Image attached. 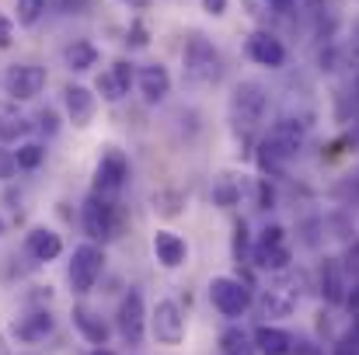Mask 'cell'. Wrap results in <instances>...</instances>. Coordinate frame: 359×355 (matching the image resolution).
I'll return each mask as SVG.
<instances>
[{"instance_id":"12","label":"cell","mask_w":359,"mask_h":355,"mask_svg":"<svg viewBox=\"0 0 359 355\" xmlns=\"http://www.w3.org/2000/svg\"><path fill=\"white\" fill-rule=\"evenodd\" d=\"M63 105H67V118H70L77 129L91 125V118L98 112V98H95V91L84 88V84H70V88L63 91Z\"/></svg>"},{"instance_id":"23","label":"cell","mask_w":359,"mask_h":355,"mask_svg":"<svg viewBox=\"0 0 359 355\" xmlns=\"http://www.w3.org/2000/svg\"><path fill=\"white\" fill-rule=\"evenodd\" d=\"M293 307H297V300H293L286 289H279V286L262 296V314H265V317H290Z\"/></svg>"},{"instance_id":"1","label":"cell","mask_w":359,"mask_h":355,"mask_svg":"<svg viewBox=\"0 0 359 355\" xmlns=\"http://www.w3.org/2000/svg\"><path fill=\"white\" fill-rule=\"evenodd\" d=\"M304 139H307V125H304V122H297V118H279V122H272L269 132H265V139L258 143V167H262L265 174H279V171L300 153Z\"/></svg>"},{"instance_id":"43","label":"cell","mask_w":359,"mask_h":355,"mask_svg":"<svg viewBox=\"0 0 359 355\" xmlns=\"http://www.w3.org/2000/svg\"><path fill=\"white\" fill-rule=\"evenodd\" d=\"M0 234H4V220H0Z\"/></svg>"},{"instance_id":"4","label":"cell","mask_w":359,"mask_h":355,"mask_svg":"<svg viewBox=\"0 0 359 355\" xmlns=\"http://www.w3.org/2000/svg\"><path fill=\"white\" fill-rule=\"evenodd\" d=\"M102 268H105V251L98 247V244H81V247H74V258H70V289L77 293V296H84V293H91L95 289V282L102 279Z\"/></svg>"},{"instance_id":"7","label":"cell","mask_w":359,"mask_h":355,"mask_svg":"<svg viewBox=\"0 0 359 355\" xmlns=\"http://www.w3.org/2000/svg\"><path fill=\"white\" fill-rule=\"evenodd\" d=\"M116 328H119L122 342L129 349H136L147 335V307H143V296L140 289H129L119 303V314H116Z\"/></svg>"},{"instance_id":"44","label":"cell","mask_w":359,"mask_h":355,"mask_svg":"<svg viewBox=\"0 0 359 355\" xmlns=\"http://www.w3.org/2000/svg\"><path fill=\"white\" fill-rule=\"evenodd\" d=\"M269 4H272V0H269Z\"/></svg>"},{"instance_id":"35","label":"cell","mask_w":359,"mask_h":355,"mask_svg":"<svg viewBox=\"0 0 359 355\" xmlns=\"http://www.w3.org/2000/svg\"><path fill=\"white\" fill-rule=\"evenodd\" d=\"M227 4H231V0H203V11H206L210 18H220V14H227Z\"/></svg>"},{"instance_id":"13","label":"cell","mask_w":359,"mask_h":355,"mask_svg":"<svg viewBox=\"0 0 359 355\" xmlns=\"http://www.w3.org/2000/svg\"><path fill=\"white\" fill-rule=\"evenodd\" d=\"M248 56H251L258 67L279 70V67L286 63V46H283L276 35H269V32H255V35L248 39Z\"/></svg>"},{"instance_id":"20","label":"cell","mask_w":359,"mask_h":355,"mask_svg":"<svg viewBox=\"0 0 359 355\" xmlns=\"http://www.w3.org/2000/svg\"><path fill=\"white\" fill-rule=\"evenodd\" d=\"M321 293H325V300H332V303H342V300H346V279H342L339 261H332V258L321 265Z\"/></svg>"},{"instance_id":"3","label":"cell","mask_w":359,"mask_h":355,"mask_svg":"<svg viewBox=\"0 0 359 355\" xmlns=\"http://www.w3.org/2000/svg\"><path fill=\"white\" fill-rule=\"evenodd\" d=\"M81 223H84V234L91 240H112L119 234V206L112 202V195L91 192L84 209H81Z\"/></svg>"},{"instance_id":"19","label":"cell","mask_w":359,"mask_h":355,"mask_svg":"<svg viewBox=\"0 0 359 355\" xmlns=\"http://www.w3.org/2000/svg\"><path fill=\"white\" fill-rule=\"evenodd\" d=\"M67 67L74 70V74H88V70H95L98 67V46L95 42H74V46H67Z\"/></svg>"},{"instance_id":"24","label":"cell","mask_w":359,"mask_h":355,"mask_svg":"<svg viewBox=\"0 0 359 355\" xmlns=\"http://www.w3.org/2000/svg\"><path fill=\"white\" fill-rule=\"evenodd\" d=\"M220 352L224 355H255V342L251 335H244L241 328H227L220 338Z\"/></svg>"},{"instance_id":"37","label":"cell","mask_w":359,"mask_h":355,"mask_svg":"<svg viewBox=\"0 0 359 355\" xmlns=\"http://www.w3.org/2000/svg\"><path fill=\"white\" fill-rule=\"evenodd\" d=\"M39 125H42V132H56V112L46 109V112L39 116Z\"/></svg>"},{"instance_id":"17","label":"cell","mask_w":359,"mask_h":355,"mask_svg":"<svg viewBox=\"0 0 359 355\" xmlns=\"http://www.w3.org/2000/svg\"><path fill=\"white\" fill-rule=\"evenodd\" d=\"M70 317H74V328H77V331H81V335H84L91 345H98V349H102V345L109 342L112 328H109V324H105V321H102L95 310H88V307H74V314H70Z\"/></svg>"},{"instance_id":"10","label":"cell","mask_w":359,"mask_h":355,"mask_svg":"<svg viewBox=\"0 0 359 355\" xmlns=\"http://www.w3.org/2000/svg\"><path fill=\"white\" fill-rule=\"evenodd\" d=\"M126 178H129V160H126V153H122V150H109V153L98 160V167H95V192H98V195H116L122 185H126Z\"/></svg>"},{"instance_id":"27","label":"cell","mask_w":359,"mask_h":355,"mask_svg":"<svg viewBox=\"0 0 359 355\" xmlns=\"http://www.w3.org/2000/svg\"><path fill=\"white\" fill-rule=\"evenodd\" d=\"M46 0H18V25L21 28H32L42 14H46Z\"/></svg>"},{"instance_id":"6","label":"cell","mask_w":359,"mask_h":355,"mask_svg":"<svg viewBox=\"0 0 359 355\" xmlns=\"http://www.w3.org/2000/svg\"><path fill=\"white\" fill-rule=\"evenodd\" d=\"M210 300H213V307H217L224 317H241V314L251 307V289H248V282H241V279L217 275V279L210 282Z\"/></svg>"},{"instance_id":"2","label":"cell","mask_w":359,"mask_h":355,"mask_svg":"<svg viewBox=\"0 0 359 355\" xmlns=\"http://www.w3.org/2000/svg\"><path fill=\"white\" fill-rule=\"evenodd\" d=\"M182 63H185V81L196 84V88H213L224 77V60L213 49V42H206L203 35H192L185 42Z\"/></svg>"},{"instance_id":"34","label":"cell","mask_w":359,"mask_h":355,"mask_svg":"<svg viewBox=\"0 0 359 355\" xmlns=\"http://www.w3.org/2000/svg\"><path fill=\"white\" fill-rule=\"evenodd\" d=\"M244 247H248V227H244V220H241L238 230H234V254H238V261H241V254H244Z\"/></svg>"},{"instance_id":"11","label":"cell","mask_w":359,"mask_h":355,"mask_svg":"<svg viewBox=\"0 0 359 355\" xmlns=\"http://www.w3.org/2000/svg\"><path fill=\"white\" fill-rule=\"evenodd\" d=\"M133 81H136V70H133V63L129 60H116L102 77H98V95L105 98V102H122L126 95H129V88H133Z\"/></svg>"},{"instance_id":"36","label":"cell","mask_w":359,"mask_h":355,"mask_svg":"<svg viewBox=\"0 0 359 355\" xmlns=\"http://www.w3.org/2000/svg\"><path fill=\"white\" fill-rule=\"evenodd\" d=\"M290 355H321V349L311 345V342H293V352Z\"/></svg>"},{"instance_id":"32","label":"cell","mask_w":359,"mask_h":355,"mask_svg":"<svg viewBox=\"0 0 359 355\" xmlns=\"http://www.w3.org/2000/svg\"><path fill=\"white\" fill-rule=\"evenodd\" d=\"M14 171H18V164H14V153L0 150V181H11V178H14Z\"/></svg>"},{"instance_id":"9","label":"cell","mask_w":359,"mask_h":355,"mask_svg":"<svg viewBox=\"0 0 359 355\" xmlns=\"http://www.w3.org/2000/svg\"><path fill=\"white\" fill-rule=\"evenodd\" d=\"M4 84H7V95L14 102H32L46 88V70L42 67H32V63H18V67L7 70Z\"/></svg>"},{"instance_id":"5","label":"cell","mask_w":359,"mask_h":355,"mask_svg":"<svg viewBox=\"0 0 359 355\" xmlns=\"http://www.w3.org/2000/svg\"><path fill=\"white\" fill-rule=\"evenodd\" d=\"M231 112H234V122L244 125V129H255L265 112H269V95H265V88L262 84H255V81H241L238 88H234V95H231Z\"/></svg>"},{"instance_id":"29","label":"cell","mask_w":359,"mask_h":355,"mask_svg":"<svg viewBox=\"0 0 359 355\" xmlns=\"http://www.w3.org/2000/svg\"><path fill=\"white\" fill-rule=\"evenodd\" d=\"M126 42H129L133 49H143V46L150 42V39H147V25H143V21H133V28H129Z\"/></svg>"},{"instance_id":"31","label":"cell","mask_w":359,"mask_h":355,"mask_svg":"<svg viewBox=\"0 0 359 355\" xmlns=\"http://www.w3.org/2000/svg\"><path fill=\"white\" fill-rule=\"evenodd\" d=\"M283 234H286V230L272 223V227H265V230H262V237H258V244H262V247H272V244H286V240H283Z\"/></svg>"},{"instance_id":"15","label":"cell","mask_w":359,"mask_h":355,"mask_svg":"<svg viewBox=\"0 0 359 355\" xmlns=\"http://www.w3.org/2000/svg\"><path fill=\"white\" fill-rule=\"evenodd\" d=\"M154 254L164 268H182L189 261V244L171 230H157L154 234Z\"/></svg>"},{"instance_id":"39","label":"cell","mask_w":359,"mask_h":355,"mask_svg":"<svg viewBox=\"0 0 359 355\" xmlns=\"http://www.w3.org/2000/svg\"><path fill=\"white\" fill-rule=\"evenodd\" d=\"M91 355H116V352H109V349L102 345V349H95V352H91Z\"/></svg>"},{"instance_id":"8","label":"cell","mask_w":359,"mask_h":355,"mask_svg":"<svg viewBox=\"0 0 359 355\" xmlns=\"http://www.w3.org/2000/svg\"><path fill=\"white\" fill-rule=\"evenodd\" d=\"M150 331H154V338H157L161 345H168V349L182 345V342H185V314H182V307H178L175 300H161V303L154 307V314H150Z\"/></svg>"},{"instance_id":"30","label":"cell","mask_w":359,"mask_h":355,"mask_svg":"<svg viewBox=\"0 0 359 355\" xmlns=\"http://www.w3.org/2000/svg\"><path fill=\"white\" fill-rule=\"evenodd\" d=\"M255 195H258V206H262V209H272V202H276V192H272V185H269L265 178H258V185H255Z\"/></svg>"},{"instance_id":"28","label":"cell","mask_w":359,"mask_h":355,"mask_svg":"<svg viewBox=\"0 0 359 355\" xmlns=\"http://www.w3.org/2000/svg\"><path fill=\"white\" fill-rule=\"evenodd\" d=\"M28 129H32V125H28L25 118H4V122H0V139H4V143H11V139H21Z\"/></svg>"},{"instance_id":"40","label":"cell","mask_w":359,"mask_h":355,"mask_svg":"<svg viewBox=\"0 0 359 355\" xmlns=\"http://www.w3.org/2000/svg\"><path fill=\"white\" fill-rule=\"evenodd\" d=\"M356 109H359V77H356Z\"/></svg>"},{"instance_id":"26","label":"cell","mask_w":359,"mask_h":355,"mask_svg":"<svg viewBox=\"0 0 359 355\" xmlns=\"http://www.w3.org/2000/svg\"><path fill=\"white\" fill-rule=\"evenodd\" d=\"M42 160H46V146L42 143H21L18 153H14V164L21 171H35V167H42Z\"/></svg>"},{"instance_id":"38","label":"cell","mask_w":359,"mask_h":355,"mask_svg":"<svg viewBox=\"0 0 359 355\" xmlns=\"http://www.w3.org/2000/svg\"><path fill=\"white\" fill-rule=\"evenodd\" d=\"M293 4H297V0H272V7H276L279 14H286V11H293Z\"/></svg>"},{"instance_id":"21","label":"cell","mask_w":359,"mask_h":355,"mask_svg":"<svg viewBox=\"0 0 359 355\" xmlns=\"http://www.w3.org/2000/svg\"><path fill=\"white\" fill-rule=\"evenodd\" d=\"M49 331H53V317L42 314V310H39V314H28L21 324H14V335H18L21 342H42Z\"/></svg>"},{"instance_id":"42","label":"cell","mask_w":359,"mask_h":355,"mask_svg":"<svg viewBox=\"0 0 359 355\" xmlns=\"http://www.w3.org/2000/svg\"><path fill=\"white\" fill-rule=\"evenodd\" d=\"M356 39H359V18H356Z\"/></svg>"},{"instance_id":"16","label":"cell","mask_w":359,"mask_h":355,"mask_svg":"<svg viewBox=\"0 0 359 355\" xmlns=\"http://www.w3.org/2000/svg\"><path fill=\"white\" fill-rule=\"evenodd\" d=\"M251 342H255V352H262V355H290L293 352V338H290L283 328H272V324L255 328Z\"/></svg>"},{"instance_id":"33","label":"cell","mask_w":359,"mask_h":355,"mask_svg":"<svg viewBox=\"0 0 359 355\" xmlns=\"http://www.w3.org/2000/svg\"><path fill=\"white\" fill-rule=\"evenodd\" d=\"M11 42H14V21L0 14V49H7Z\"/></svg>"},{"instance_id":"22","label":"cell","mask_w":359,"mask_h":355,"mask_svg":"<svg viewBox=\"0 0 359 355\" xmlns=\"http://www.w3.org/2000/svg\"><path fill=\"white\" fill-rule=\"evenodd\" d=\"M290 247L286 244H272V247H255V261H258V268H269V272H283V268H290Z\"/></svg>"},{"instance_id":"41","label":"cell","mask_w":359,"mask_h":355,"mask_svg":"<svg viewBox=\"0 0 359 355\" xmlns=\"http://www.w3.org/2000/svg\"><path fill=\"white\" fill-rule=\"evenodd\" d=\"M129 4H147V0H129Z\"/></svg>"},{"instance_id":"18","label":"cell","mask_w":359,"mask_h":355,"mask_svg":"<svg viewBox=\"0 0 359 355\" xmlns=\"http://www.w3.org/2000/svg\"><path fill=\"white\" fill-rule=\"evenodd\" d=\"M25 247H28V254L35 258V261H56L60 254H63V240L56 230H46V227H39V230H32L28 240H25Z\"/></svg>"},{"instance_id":"25","label":"cell","mask_w":359,"mask_h":355,"mask_svg":"<svg viewBox=\"0 0 359 355\" xmlns=\"http://www.w3.org/2000/svg\"><path fill=\"white\" fill-rule=\"evenodd\" d=\"M213 202H217L220 209H234L241 202V188L231 174H220V178H217V185H213Z\"/></svg>"},{"instance_id":"14","label":"cell","mask_w":359,"mask_h":355,"mask_svg":"<svg viewBox=\"0 0 359 355\" xmlns=\"http://www.w3.org/2000/svg\"><path fill=\"white\" fill-rule=\"evenodd\" d=\"M136 84H140V95H143L150 105H157V102H164V98L171 95V74H168V67H161V63L143 67V70L136 74Z\"/></svg>"}]
</instances>
